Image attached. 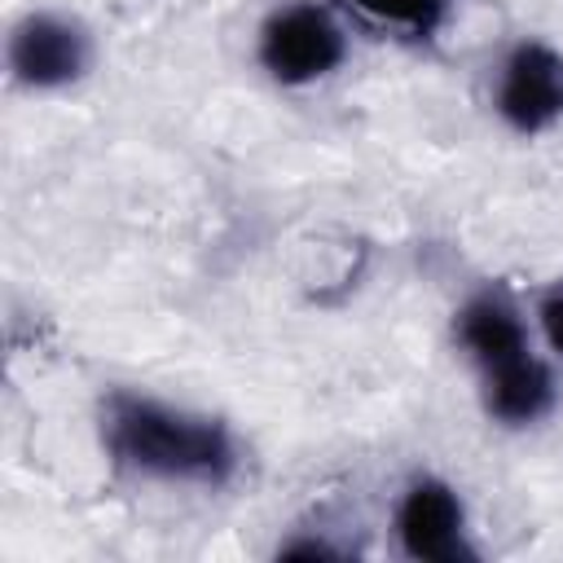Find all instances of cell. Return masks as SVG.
Listing matches in <instances>:
<instances>
[{
  "label": "cell",
  "instance_id": "6da1fadb",
  "mask_svg": "<svg viewBox=\"0 0 563 563\" xmlns=\"http://www.w3.org/2000/svg\"><path fill=\"white\" fill-rule=\"evenodd\" d=\"M106 449L119 466L158 479L224 484L233 475V440L216 418L180 413L150 396L114 391L101 413Z\"/></svg>",
  "mask_w": 563,
  "mask_h": 563
},
{
  "label": "cell",
  "instance_id": "7a4b0ae2",
  "mask_svg": "<svg viewBox=\"0 0 563 563\" xmlns=\"http://www.w3.org/2000/svg\"><path fill=\"white\" fill-rule=\"evenodd\" d=\"M260 62L282 84H308L343 62V31L317 4H286L260 31Z\"/></svg>",
  "mask_w": 563,
  "mask_h": 563
},
{
  "label": "cell",
  "instance_id": "3957f363",
  "mask_svg": "<svg viewBox=\"0 0 563 563\" xmlns=\"http://www.w3.org/2000/svg\"><path fill=\"white\" fill-rule=\"evenodd\" d=\"M497 110L515 132H541L563 114V57L545 44H519L501 66Z\"/></svg>",
  "mask_w": 563,
  "mask_h": 563
},
{
  "label": "cell",
  "instance_id": "277c9868",
  "mask_svg": "<svg viewBox=\"0 0 563 563\" xmlns=\"http://www.w3.org/2000/svg\"><path fill=\"white\" fill-rule=\"evenodd\" d=\"M9 66L31 88L70 84L88 66V35L57 13H31L9 40Z\"/></svg>",
  "mask_w": 563,
  "mask_h": 563
},
{
  "label": "cell",
  "instance_id": "5b68a950",
  "mask_svg": "<svg viewBox=\"0 0 563 563\" xmlns=\"http://www.w3.org/2000/svg\"><path fill=\"white\" fill-rule=\"evenodd\" d=\"M396 532L409 559H427V563H462L475 559L462 532V501L453 497L449 484L440 479H418L396 515Z\"/></svg>",
  "mask_w": 563,
  "mask_h": 563
},
{
  "label": "cell",
  "instance_id": "8992f818",
  "mask_svg": "<svg viewBox=\"0 0 563 563\" xmlns=\"http://www.w3.org/2000/svg\"><path fill=\"white\" fill-rule=\"evenodd\" d=\"M457 339L462 347L479 361V369H497V365H510L528 352V339H523V325H519V312L510 308L506 295L497 290H484L475 295L462 312H457Z\"/></svg>",
  "mask_w": 563,
  "mask_h": 563
},
{
  "label": "cell",
  "instance_id": "52a82bcc",
  "mask_svg": "<svg viewBox=\"0 0 563 563\" xmlns=\"http://www.w3.org/2000/svg\"><path fill=\"white\" fill-rule=\"evenodd\" d=\"M554 400V383H550V369L537 361V356H519L510 365H497L484 374V405L497 422L506 427H523V422H537Z\"/></svg>",
  "mask_w": 563,
  "mask_h": 563
},
{
  "label": "cell",
  "instance_id": "ba28073f",
  "mask_svg": "<svg viewBox=\"0 0 563 563\" xmlns=\"http://www.w3.org/2000/svg\"><path fill=\"white\" fill-rule=\"evenodd\" d=\"M347 9H356L361 18L378 22V26H396L409 35H431L444 18L449 0H343Z\"/></svg>",
  "mask_w": 563,
  "mask_h": 563
},
{
  "label": "cell",
  "instance_id": "9c48e42d",
  "mask_svg": "<svg viewBox=\"0 0 563 563\" xmlns=\"http://www.w3.org/2000/svg\"><path fill=\"white\" fill-rule=\"evenodd\" d=\"M541 330H545L550 347L563 356V282L541 299Z\"/></svg>",
  "mask_w": 563,
  "mask_h": 563
}]
</instances>
